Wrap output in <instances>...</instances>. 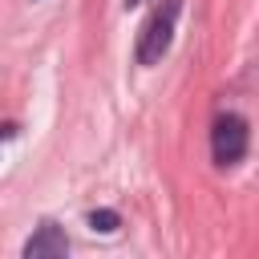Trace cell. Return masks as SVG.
<instances>
[{
  "instance_id": "6da1fadb",
  "label": "cell",
  "mask_w": 259,
  "mask_h": 259,
  "mask_svg": "<svg viewBox=\"0 0 259 259\" xmlns=\"http://www.w3.org/2000/svg\"><path fill=\"white\" fill-rule=\"evenodd\" d=\"M178 12H182V0H162V4L150 12V20L142 24V36H138V61H142V65H158V61L166 57V49H170V40H174V20H178Z\"/></svg>"
},
{
  "instance_id": "7a4b0ae2",
  "label": "cell",
  "mask_w": 259,
  "mask_h": 259,
  "mask_svg": "<svg viewBox=\"0 0 259 259\" xmlns=\"http://www.w3.org/2000/svg\"><path fill=\"white\" fill-rule=\"evenodd\" d=\"M210 154L219 166H235L247 154V121L239 113H219L210 130Z\"/></svg>"
},
{
  "instance_id": "3957f363",
  "label": "cell",
  "mask_w": 259,
  "mask_h": 259,
  "mask_svg": "<svg viewBox=\"0 0 259 259\" xmlns=\"http://www.w3.org/2000/svg\"><path fill=\"white\" fill-rule=\"evenodd\" d=\"M65 251H69V239H65V231L53 227V223H45V227L24 243V259H57V255H65Z\"/></svg>"
},
{
  "instance_id": "277c9868",
  "label": "cell",
  "mask_w": 259,
  "mask_h": 259,
  "mask_svg": "<svg viewBox=\"0 0 259 259\" xmlns=\"http://www.w3.org/2000/svg\"><path fill=\"white\" fill-rule=\"evenodd\" d=\"M89 227L101 231V235H109V231H117V214H113V210H93V214H89Z\"/></svg>"
},
{
  "instance_id": "5b68a950",
  "label": "cell",
  "mask_w": 259,
  "mask_h": 259,
  "mask_svg": "<svg viewBox=\"0 0 259 259\" xmlns=\"http://www.w3.org/2000/svg\"><path fill=\"white\" fill-rule=\"evenodd\" d=\"M134 4H142V0H125V8H134Z\"/></svg>"
}]
</instances>
